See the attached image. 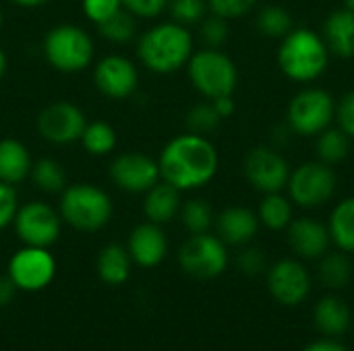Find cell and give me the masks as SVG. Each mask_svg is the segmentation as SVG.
<instances>
[{
  "mask_svg": "<svg viewBox=\"0 0 354 351\" xmlns=\"http://www.w3.org/2000/svg\"><path fill=\"white\" fill-rule=\"evenodd\" d=\"M160 178L180 192L205 188L220 170V153L209 137L183 132L172 137L158 155Z\"/></svg>",
  "mask_w": 354,
  "mask_h": 351,
  "instance_id": "cell-1",
  "label": "cell"
},
{
  "mask_svg": "<svg viewBox=\"0 0 354 351\" xmlns=\"http://www.w3.org/2000/svg\"><path fill=\"white\" fill-rule=\"evenodd\" d=\"M193 52V31L172 19L158 21L137 35V58L141 66L160 77L183 70Z\"/></svg>",
  "mask_w": 354,
  "mask_h": 351,
  "instance_id": "cell-2",
  "label": "cell"
},
{
  "mask_svg": "<svg viewBox=\"0 0 354 351\" xmlns=\"http://www.w3.org/2000/svg\"><path fill=\"white\" fill-rule=\"evenodd\" d=\"M332 54L319 31L309 27H295L286 33L276 52L280 72L292 83L309 85L326 74Z\"/></svg>",
  "mask_w": 354,
  "mask_h": 351,
  "instance_id": "cell-3",
  "label": "cell"
},
{
  "mask_svg": "<svg viewBox=\"0 0 354 351\" xmlns=\"http://www.w3.org/2000/svg\"><path fill=\"white\" fill-rule=\"evenodd\" d=\"M58 213L62 223L68 228L83 234H93L112 221L114 203L104 188L91 182H75L66 184V188L60 192Z\"/></svg>",
  "mask_w": 354,
  "mask_h": 351,
  "instance_id": "cell-4",
  "label": "cell"
},
{
  "mask_svg": "<svg viewBox=\"0 0 354 351\" xmlns=\"http://www.w3.org/2000/svg\"><path fill=\"white\" fill-rule=\"evenodd\" d=\"M41 54L54 70L62 74H77L93 64L95 43L83 27L60 23L44 33Z\"/></svg>",
  "mask_w": 354,
  "mask_h": 351,
  "instance_id": "cell-5",
  "label": "cell"
},
{
  "mask_svg": "<svg viewBox=\"0 0 354 351\" xmlns=\"http://www.w3.org/2000/svg\"><path fill=\"white\" fill-rule=\"evenodd\" d=\"M187 77L191 87L203 99L234 95L239 85V66L222 48H199L189 58Z\"/></svg>",
  "mask_w": 354,
  "mask_h": 351,
  "instance_id": "cell-6",
  "label": "cell"
},
{
  "mask_svg": "<svg viewBox=\"0 0 354 351\" xmlns=\"http://www.w3.org/2000/svg\"><path fill=\"white\" fill-rule=\"evenodd\" d=\"M334 118L336 97L324 87L307 85L290 97L284 122L292 128L297 137L315 139L319 132L334 124Z\"/></svg>",
  "mask_w": 354,
  "mask_h": 351,
  "instance_id": "cell-7",
  "label": "cell"
},
{
  "mask_svg": "<svg viewBox=\"0 0 354 351\" xmlns=\"http://www.w3.org/2000/svg\"><path fill=\"white\" fill-rule=\"evenodd\" d=\"M284 192L299 209L313 211L326 207L338 192V174L334 166L319 159L303 161L292 168Z\"/></svg>",
  "mask_w": 354,
  "mask_h": 351,
  "instance_id": "cell-8",
  "label": "cell"
},
{
  "mask_svg": "<svg viewBox=\"0 0 354 351\" xmlns=\"http://www.w3.org/2000/svg\"><path fill=\"white\" fill-rule=\"evenodd\" d=\"M228 246L209 232L191 234L178 248V265L193 279H218L228 269Z\"/></svg>",
  "mask_w": 354,
  "mask_h": 351,
  "instance_id": "cell-9",
  "label": "cell"
},
{
  "mask_svg": "<svg viewBox=\"0 0 354 351\" xmlns=\"http://www.w3.org/2000/svg\"><path fill=\"white\" fill-rule=\"evenodd\" d=\"M290 172L292 166L284 151L272 145H255L243 159V176L247 184L261 194L286 190Z\"/></svg>",
  "mask_w": 354,
  "mask_h": 351,
  "instance_id": "cell-10",
  "label": "cell"
},
{
  "mask_svg": "<svg viewBox=\"0 0 354 351\" xmlns=\"http://www.w3.org/2000/svg\"><path fill=\"white\" fill-rule=\"evenodd\" d=\"M12 228L23 246L50 248L60 238L62 217L52 205L44 201H29L25 205H19Z\"/></svg>",
  "mask_w": 354,
  "mask_h": 351,
  "instance_id": "cell-11",
  "label": "cell"
},
{
  "mask_svg": "<svg viewBox=\"0 0 354 351\" xmlns=\"http://www.w3.org/2000/svg\"><path fill=\"white\" fill-rule=\"evenodd\" d=\"M6 275L21 292H39L54 281L56 259L50 248L23 246L10 257Z\"/></svg>",
  "mask_w": 354,
  "mask_h": 351,
  "instance_id": "cell-12",
  "label": "cell"
},
{
  "mask_svg": "<svg viewBox=\"0 0 354 351\" xmlns=\"http://www.w3.org/2000/svg\"><path fill=\"white\" fill-rule=\"evenodd\" d=\"M108 178L118 190L129 194H145L162 180L158 157H151L143 151L118 153L110 161Z\"/></svg>",
  "mask_w": 354,
  "mask_h": 351,
  "instance_id": "cell-13",
  "label": "cell"
},
{
  "mask_svg": "<svg viewBox=\"0 0 354 351\" xmlns=\"http://www.w3.org/2000/svg\"><path fill=\"white\" fill-rule=\"evenodd\" d=\"M87 116L85 112L73 101H52L44 106L37 114L35 128L37 134L50 145H71L77 143L85 130Z\"/></svg>",
  "mask_w": 354,
  "mask_h": 351,
  "instance_id": "cell-14",
  "label": "cell"
},
{
  "mask_svg": "<svg viewBox=\"0 0 354 351\" xmlns=\"http://www.w3.org/2000/svg\"><path fill=\"white\" fill-rule=\"evenodd\" d=\"M91 81L106 99L122 101L139 89V66L122 54H108L93 62Z\"/></svg>",
  "mask_w": 354,
  "mask_h": 351,
  "instance_id": "cell-15",
  "label": "cell"
},
{
  "mask_svg": "<svg viewBox=\"0 0 354 351\" xmlns=\"http://www.w3.org/2000/svg\"><path fill=\"white\" fill-rule=\"evenodd\" d=\"M270 296L282 306H299L311 294V273L301 259H280L266 271Z\"/></svg>",
  "mask_w": 354,
  "mask_h": 351,
  "instance_id": "cell-16",
  "label": "cell"
},
{
  "mask_svg": "<svg viewBox=\"0 0 354 351\" xmlns=\"http://www.w3.org/2000/svg\"><path fill=\"white\" fill-rule=\"evenodd\" d=\"M284 232L292 254L301 261H319L332 246L328 223L315 217H295Z\"/></svg>",
  "mask_w": 354,
  "mask_h": 351,
  "instance_id": "cell-17",
  "label": "cell"
},
{
  "mask_svg": "<svg viewBox=\"0 0 354 351\" xmlns=\"http://www.w3.org/2000/svg\"><path fill=\"white\" fill-rule=\"evenodd\" d=\"M214 228H216V236L226 246L241 248L255 240L261 223H259L257 211L243 207V205H230L216 215Z\"/></svg>",
  "mask_w": 354,
  "mask_h": 351,
  "instance_id": "cell-18",
  "label": "cell"
},
{
  "mask_svg": "<svg viewBox=\"0 0 354 351\" xmlns=\"http://www.w3.org/2000/svg\"><path fill=\"white\" fill-rule=\"evenodd\" d=\"M127 250L135 265L143 269L158 267L168 254V236L162 225L145 221L139 223L127 240Z\"/></svg>",
  "mask_w": 354,
  "mask_h": 351,
  "instance_id": "cell-19",
  "label": "cell"
},
{
  "mask_svg": "<svg viewBox=\"0 0 354 351\" xmlns=\"http://www.w3.org/2000/svg\"><path fill=\"white\" fill-rule=\"evenodd\" d=\"M332 58L351 60L354 58V12L340 6L334 8L322 23L319 29Z\"/></svg>",
  "mask_w": 354,
  "mask_h": 351,
  "instance_id": "cell-20",
  "label": "cell"
},
{
  "mask_svg": "<svg viewBox=\"0 0 354 351\" xmlns=\"http://www.w3.org/2000/svg\"><path fill=\"white\" fill-rule=\"evenodd\" d=\"M183 207V192L172 184L160 180L143 194V215L147 221L166 225L174 221Z\"/></svg>",
  "mask_w": 354,
  "mask_h": 351,
  "instance_id": "cell-21",
  "label": "cell"
},
{
  "mask_svg": "<svg viewBox=\"0 0 354 351\" xmlns=\"http://www.w3.org/2000/svg\"><path fill=\"white\" fill-rule=\"evenodd\" d=\"M351 323H353L351 306L338 296H326L313 308V325L328 339L342 337L351 329Z\"/></svg>",
  "mask_w": 354,
  "mask_h": 351,
  "instance_id": "cell-22",
  "label": "cell"
},
{
  "mask_svg": "<svg viewBox=\"0 0 354 351\" xmlns=\"http://www.w3.org/2000/svg\"><path fill=\"white\" fill-rule=\"evenodd\" d=\"M33 168L27 145L19 139H0V180L6 184H21L29 178Z\"/></svg>",
  "mask_w": 354,
  "mask_h": 351,
  "instance_id": "cell-23",
  "label": "cell"
},
{
  "mask_svg": "<svg viewBox=\"0 0 354 351\" xmlns=\"http://www.w3.org/2000/svg\"><path fill=\"white\" fill-rule=\"evenodd\" d=\"M328 230L332 244L342 250L354 254V194L340 199L330 217H328Z\"/></svg>",
  "mask_w": 354,
  "mask_h": 351,
  "instance_id": "cell-24",
  "label": "cell"
},
{
  "mask_svg": "<svg viewBox=\"0 0 354 351\" xmlns=\"http://www.w3.org/2000/svg\"><path fill=\"white\" fill-rule=\"evenodd\" d=\"M131 267H133V259L127 246H120V244L104 246L95 261L97 275L108 285H122L131 275Z\"/></svg>",
  "mask_w": 354,
  "mask_h": 351,
  "instance_id": "cell-25",
  "label": "cell"
},
{
  "mask_svg": "<svg viewBox=\"0 0 354 351\" xmlns=\"http://www.w3.org/2000/svg\"><path fill=\"white\" fill-rule=\"evenodd\" d=\"M354 275V265L348 252L342 250H328L319 261H317V279L324 288L338 292L344 290Z\"/></svg>",
  "mask_w": 354,
  "mask_h": 351,
  "instance_id": "cell-26",
  "label": "cell"
},
{
  "mask_svg": "<svg viewBox=\"0 0 354 351\" xmlns=\"http://www.w3.org/2000/svg\"><path fill=\"white\" fill-rule=\"evenodd\" d=\"M257 217L266 230L284 232L295 219V205L284 190L268 192V194H261V201L257 205Z\"/></svg>",
  "mask_w": 354,
  "mask_h": 351,
  "instance_id": "cell-27",
  "label": "cell"
},
{
  "mask_svg": "<svg viewBox=\"0 0 354 351\" xmlns=\"http://www.w3.org/2000/svg\"><path fill=\"white\" fill-rule=\"evenodd\" d=\"M353 149V139L340 130L336 124H332L330 128H326L324 132H319L315 137V159L328 163V166H338L342 161H346V157L351 155Z\"/></svg>",
  "mask_w": 354,
  "mask_h": 351,
  "instance_id": "cell-28",
  "label": "cell"
},
{
  "mask_svg": "<svg viewBox=\"0 0 354 351\" xmlns=\"http://www.w3.org/2000/svg\"><path fill=\"white\" fill-rule=\"evenodd\" d=\"M79 143L83 145L87 155L108 157L114 153V149L118 145V134H116V128L106 120H91V122L87 120Z\"/></svg>",
  "mask_w": 354,
  "mask_h": 351,
  "instance_id": "cell-29",
  "label": "cell"
},
{
  "mask_svg": "<svg viewBox=\"0 0 354 351\" xmlns=\"http://www.w3.org/2000/svg\"><path fill=\"white\" fill-rule=\"evenodd\" d=\"M255 27L263 37L280 41L286 33L295 29V17L288 8L280 4H266L257 10Z\"/></svg>",
  "mask_w": 354,
  "mask_h": 351,
  "instance_id": "cell-30",
  "label": "cell"
},
{
  "mask_svg": "<svg viewBox=\"0 0 354 351\" xmlns=\"http://www.w3.org/2000/svg\"><path fill=\"white\" fill-rule=\"evenodd\" d=\"M29 178L37 190L48 192V194H60L68 184L64 166L60 161H56L54 157H41V159L33 161Z\"/></svg>",
  "mask_w": 354,
  "mask_h": 351,
  "instance_id": "cell-31",
  "label": "cell"
},
{
  "mask_svg": "<svg viewBox=\"0 0 354 351\" xmlns=\"http://www.w3.org/2000/svg\"><path fill=\"white\" fill-rule=\"evenodd\" d=\"M97 33L102 39L116 43V46H124L131 43L133 39H137L139 31H137V19L129 12V10H118L116 14H112L110 19H106L104 23L95 25Z\"/></svg>",
  "mask_w": 354,
  "mask_h": 351,
  "instance_id": "cell-32",
  "label": "cell"
},
{
  "mask_svg": "<svg viewBox=\"0 0 354 351\" xmlns=\"http://www.w3.org/2000/svg\"><path fill=\"white\" fill-rule=\"evenodd\" d=\"M185 230L189 234H203V232H209L214 228V209L212 205L205 201V199H199V197H193L189 201L183 203L180 207V213H178Z\"/></svg>",
  "mask_w": 354,
  "mask_h": 351,
  "instance_id": "cell-33",
  "label": "cell"
},
{
  "mask_svg": "<svg viewBox=\"0 0 354 351\" xmlns=\"http://www.w3.org/2000/svg\"><path fill=\"white\" fill-rule=\"evenodd\" d=\"M222 122H224V120L218 116V112H216V108L212 106L209 99L195 103V106L187 112V116H185V126H187V130H189V132H195V134H203V137H209L212 132H216V130L220 128Z\"/></svg>",
  "mask_w": 354,
  "mask_h": 351,
  "instance_id": "cell-34",
  "label": "cell"
},
{
  "mask_svg": "<svg viewBox=\"0 0 354 351\" xmlns=\"http://www.w3.org/2000/svg\"><path fill=\"white\" fill-rule=\"evenodd\" d=\"M166 12L174 23H180L185 27H197L207 14V0H170Z\"/></svg>",
  "mask_w": 354,
  "mask_h": 351,
  "instance_id": "cell-35",
  "label": "cell"
},
{
  "mask_svg": "<svg viewBox=\"0 0 354 351\" xmlns=\"http://www.w3.org/2000/svg\"><path fill=\"white\" fill-rule=\"evenodd\" d=\"M199 39L203 48H224V43L230 37V21L209 12L199 25Z\"/></svg>",
  "mask_w": 354,
  "mask_h": 351,
  "instance_id": "cell-36",
  "label": "cell"
},
{
  "mask_svg": "<svg viewBox=\"0 0 354 351\" xmlns=\"http://www.w3.org/2000/svg\"><path fill=\"white\" fill-rule=\"evenodd\" d=\"M234 265L247 277H257L268 271V259H266L263 250L257 246H251V244L241 246L239 254L234 257Z\"/></svg>",
  "mask_w": 354,
  "mask_h": 351,
  "instance_id": "cell-37",
  "label": "cell"
},
{
  "mask_svg": "<svg viewBox=\"0 0 354 351\" xmlns=\"http://www.w3.org/2000/svg\"><path fill=\"white\" fill-rule=\"evenodd\" d=\"M259 0H207L209 12L226 19V21H236L247 17L257 8Z\"/></svg>",
  "mask_w": 354,
  "mask_h": 351,
  "instance_id": "cell-38",
  "label": "cell"
},
{
  "mask_svg": "<svg viewBox=\"0 0 354 351\" xmlns=\"http://www.w3.org/2000/svg\"><path fill=\"white\" fill-rule=\"evenodd\" d=\"M81 10L87 17V21H91L93 25H100L112 14H116L118 10H122V2L120 0H81Z\"/></svg>",
  "mask_w": 354,
  "mask_h": 351,
  "instance_id": "cell-39",
  "label": "cell"
},
{
  "mask_svg": "<svg viewBox=\"0 0 354 351\" xmlns=\"http://www.w3.org/2000/svg\"><path fill=\"white\" fill-rule=\"evenodd\" d=\"M120 2H122V8L129 10L137 21L139 19L153 21L166 12L170 0H120Z\"/></svg>",
  "mask_w": 354,
  "mask_h": 351,
  "instance_id": "cell-40",
  "label": "cell"
},
{
  "mask_svg": "<svg viewBox=\"0 0 354 351\" xmlns=\"http://www.w3.org/2000/svg\"><path fill=\"white\" fill-rule=\"evenodd\" d=\"M19 209V194L12 184L0 180V232L12 225V219Z\"/></svg>",
  "mask_w": 354,
  "mask_h": 351,
  "instance_id": "cell-41",
  "label": "cell"
},
{
  "mask_svg": "<svg viewBox=\"0 0 354 351\" xmlns=\"http://www.w3.org/2000/svg\"><path fill=\"white\" fill-rule=\"evenodd\" d=\"M334 124L344 130L354 141V89L346 91L340 99H336V118Z\"/></svg>",
  "mask_w": 354,
  "mask_h": 351,
  "instance_id": "cell-42",
  "label": "cell"
},
{
  "mask_svg": "<svg viewBox=\"0 0 354 351\" xmlns=\"http://www.w3.org/2000/svg\"><path fill=\"white\" fill-rule=\"evenodd\" d=\"M295 137H297V134L292 132V128H290L286 122H278V124H274V126L270 128V141H268V145H272V147L284 151V149L292 143Z\"/></svg>",
  "mask_w": 354,
  "mask_h": 351,
  "instance_id": "cell-43",
  "label": "cell"
},
{
  "mask_svg": "<svg viewBox=\"0 0 354 351\" xmlns=\"http://www.w3.org/2000/svg\"><path fill=\"white\" fill-rule=\"evenodd\" d=\"M212 106L216 108V112H218V116H220L222 120L230 118V116L236 112L234 95H222V97H216V99H212Z\"/></svg>",
  "mask_w": 354,
  "mask_h": 351,
  "instance_id": "cell-44",
  "label": "cell"
},
{
  "mask_svg": "<svg viewBox=\"0 0 354 351\" xmlns=\"http://www.w3.org/2000/svg\"><path fill=\"white\" fill-rule=\"evenodd\" d=\"M303 351H351L346 345H342L340 341H336V339H328V337H324V339H319V341H313V343H309L307 348Z\"/></svg>",
  "mask_w": 354,
  "mask_h": 351,
  "instance_id": "cell-45",
  "label": "cell"
},
{
  "mask_svg": "<svg viewBox=\"0 0 354 351\" xmlns=\"http://www.w3.org/2000/svg\"><path fill=\"white\" fill-rule=\"evenodd\" d=\"M15 294H17V285L10 281V277L8 275L6 277H0V308L8 306L12 302Z\"/></svg>",
  "mask_w": 354,
  "mask_h": 351,
  "instance_id": "cell-46",
  "label": "cell"
},
{
  "mask_svg": "<svg viewBox=\"0 0 354 351\" xmlns=\"http://www.w3.org/2000/svg\"><path fill=\"white\" fill-rule=\"evenodd\" d=\"M8 2L19 8H41V6L50 4L52 0H8Z\"/></svg>",
  "mask_w": 354,
  "mask_h": 351,
  "instance_id": "cell-47",
  "label": "cell"
},
{
  "mask_svg": "<svg viewBox=\"0 0 354 351\" xmlns=\"http://www.w3.org/2000/svg\"><path fill=\"white\" fill-rule=\"evenodd\" d=\"M6 70H8V58H6V52L0 48V81L4 79Z\"/></svg>",
  "mask_w": 354,
  "mask_h": 351,
  "instance_id": "cell-48",
  "label": "cell"
},
{
  "mask_svg": "<svg viewBox=\"0 0 354 351\" xmlns=\"http://www.w3.org/2000/svg\"><path fill=\"white\" fill-rule=\"evenodd\" d=\"M342 6H344V8H348V10H353V12H354V0H342Z\"/></svg>",
  "mask_w": 354,
  "mask_h": 351,
  "instance_id": "cell-49",
  "label": "cell"
},
{
  "mask_svg": "<svg viewBox=\"0 0 354 351\" xmlns=\"http://www.w3.org/2000/svg\"><path fill=\"white\" fill-rule=\"evenodd\" d=\"M2 25H4V12L0 10V29H2Z\"/></svg>",
  "mask_w": 354,
  "mask_h": 351,
  "instance_id": "cell-50",
  "label": "cell"
}]
</instances>
